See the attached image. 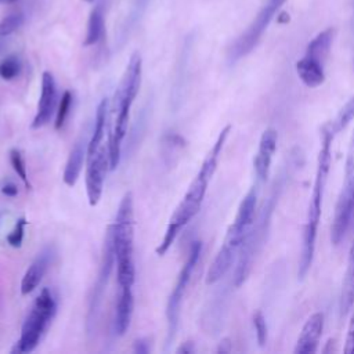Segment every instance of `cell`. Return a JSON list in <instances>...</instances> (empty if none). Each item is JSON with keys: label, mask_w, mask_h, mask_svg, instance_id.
<instances>
[{"label": "cell", "mask_w": 354, "mask_h": 354, "mask_svg": "<svg viewBox=\"0 0 354 354\" xmlns=\"http://www.w3.org/2000/svg\"><path fill=\"white\" fill-rule=\"evenodd\" d=\"M87 147H88V141L86 136L82 134L71 149V153L65 165L64 176H62V180L68 187H73L80 176L83 162L87 158Z\"/></svg>", "instance_id": "cell-18"}, {"label": "cell", "mask_w": 354, "mask_h": 354, "mask_svg": "<svg viewBox=\"0 0 354 354\" xmlns=\"http://www.w3.org/2000/svg\"><path fill=\"white\" fill-rule=\"evenodd\" d=\"M4 48V41L0 39V51Z\"/></svg>", "instance_id": "cell-35"}, {"label": "cell", "mask_w": 354, "mask_h": 354, "mask_svg": "<svg viewBox=\"0 0 354 354\" xmlns=\"http://www.w3.org/2000/svg\"><path fill=\"white\" fill-rule=\"evenodd\" d=\"M180 230H181V227H178L177 224L169 221V225H167V228H166L165 236H163L160 245L156 248V254H158V256H165V254H166V252L169 250V248H170L171 243L174 242V239H176L177 234L180 232Z\"/></svg>", "instance_id": "cell-28"}, {"label": "cell", "mask_w": 354, "mask_h": 354, "mask_svg": "<svg viewBox=\"0 0 354 354\" xmlns=\"http://www.w3.org/2000/svg\"><path fill=\"white\" fill-rule=\"evenodd\" d=\"M10 162H11V166H12L14 171L22 180L25 187L30 188V183H29L28 173H26V166H25V159H24V156H22L19 149L14 148V149L10 151Z\"/></svg>", "instance_id": "cell-25"}, {"label": "cell", "mask_w": 354, "mask_h": 354, "mask_svg": "<svg viewBox=\"0 0 354 354\" xmlns=\"http://www.w3.org/2000/svg\"><path fill=\"white\" fill-rule=\"evenodd\" d=\"M354 212V130L350 138L346 167H344V181L342 191L336 203L335 217L330 230V239L333 245H339L343 239Z\"/></svg>", "instance_id": "cell-8"}, {"label": "cell", "mask_w": 354, "mask_h": 354, "mask_svg": "<svg viewBox=\"0 0 354 354\" xmlns=\"http://www.w3.org/2000/svg\"><path fill=\"white\" fill-rule=\"evenodd\" d=\"M253 325H254V330H256L257 343H259V346L263 347L267 343V324H266V318H264L261 310H257L253 314Z\"/></svg>", "instance_id": "cell-29"}, {"label": "cell", "mask_w": 354, "mask_h": 354, "mask_svg": "<svg viewBox=\"0 0 354 354\" xmlns=\"http://www.w3.org/2000/svg\"><path fill=\"white\" fill-rule=\"evenodd\" d=\"M335 134L326 127V124L322 126L321 129V147L318 152V159H317V170H315V180L313 184V191L308 202V209H307V217H306V224L303 230V238H301V250H300V257H299V278L303 279L306 274L308 272L313 257H314V250H315V239H317V231H318V224L321 218V209H322V198L328 181V174L332 163V152H330V145Z\"/></svg>", "instance_id": "cell-1"}, {"label": "cell", "mask_w": 354, "mask_h": 354, "mask_svg": "<svg viewBox=\"0 0 354 354\" xmlns=\"http://www.w3.org/2000/svg\"><path fill=\"white\" fill-rule=\"evenodd\" d=\"M202 252V242L201 241H194L189 246V253L187 257L185 264L183 266L176 285L167 299V304H166V319H167V337H166V343L170 344L177 333V328H178V321H180V308H181V303H183V297H184V292L187 289V285L191 279L192 271L199 260Z\"/></svg>", "instance_id": "cell-9"}, {"label": "cell", "mask_w": 354, "mask_h": 354, "mask_svg": "<svg viewBox=\"0 0 354 354\" xmlns=\"http://www.w3.org/2000/svg\"><path fill=\"white\" fill-rule=\"evenodd\" d=\"M195 351V344H194V342H184L177 350H176V353H178V354H191V353H194Z\"/></svg>", "instance_id": "cell-33"}, {"label": "cell", "mask_w": 354, "mask_h": 354, "mask_svg": "<svg viewBox=\"0 0 354 354\" xmlns=\"http://www.w3.org/2000/svg\"><path fill=\"white\" fill-rule=\"evenodd\" d=\"M142 59L138 53H133L126 66L122 82L113 97V111L116 115L130 116L131 105L138 94L141 84Z\"/></svg>", "instance_id": "cell-11"}, {"label": "cell", "mask_w": 354, "mask_h": 354, "mask_svg": "<svg viewBox=\"0 0 354 354\" xmlns=\"http://www.w3.org/2000/svg\"><path fill=\"white\" fill-rule=\"evenodd\" d=\"M256 202H257V184L249 189V192L243 196L242 202L239 203L236 216L232 224L227 230L224 242L207 270V274H206L207 285H213L218 282L225 275V272L231 268L235 260V256L238 254L241 245L256 218L254 217Z\"/></svg>", "instance_id": "cell-2"}, {"label": "cell", "mask_w": 354, "mask_h": 354, "mask_svg": "<svg viewBox=\"0 0 354 354\" xmlns=\"http://www.w3.org/2000/svg\"><path fill=\"white\" fill-rule=\"evenodd\" d=\"M230 130H231V126L228 124L220 131L214 145L212 147L210 152L207 153L206 159L203 160L198 174L195 176V178L189 184L188 191L185 192L183 201L180 202V205L177 206L174 213L171 214L170 223H174V224H177L178 227L183 228L199 212L201 205H202L203 198H205V194H206V189H207V185H209L216 169H217L218 158H220L221 149L225 144V140L230 134Z\"/></svg>", "instance_id": "cell-4"}, {"label": "cell", "mask_w": 354, "mask_h": 354, "mask_svg": "<svg viewBox=\"0 0 354 354\" xmlns=\"http://www.w3.org/2000/svg\"><path fill=\"white\" fill-rule=\"evenodd\" d=\"M133 195L127 192L123 195L115 223L112 224L113 248L116 260V277L119 286H133L136 279V268L133 260L134 242V210Z\"/></svg>", "instance_id": "cell-3"}, {"label": "cell", "mask_w": 354, "mask_h": 354, "mask_svg": "<svg viewBox=\"0 0 354 354\" xmlns=\"http://www.w3.org/2000/svg\"><path fill=\"white\" fill-rule=\"evenodd\" d=\"M133 308H134V296L131 292V286H120V292L118 296L116 301V310H115V321H113V328L116 335L123 336L131 321L133 315Z\"/></svg>", "instance_id": "cell-19"}, {"label": "cell", "mask_w": 354, "mask_h": 354, "mask_svg": "<svg viewBox=\"0 0 354 354\" xmlns=\"http://www.w3.org/2000/svg\"><path fill=\"white\" fill-rule=\"evenodd\" d=\"M106 115H108V100L104 98L97 106L94 127H93L91 137L88 140V147H87V156L93 155L101 147V142L104 140V133H105Z\"/></svg>", "instance_id": "cell-21"}, {"label": "cell", "mask_w": 354, "mask_h": 354, "mask_svg": "<svg viewBox=\"0 0 354 354\" xmlns=\"http://www.w3.org/2000/svg\"><path fill=\"white\" fill-rule=\"evenodd\" d=\"M283 178H285V176H281V178H278V181H275V184L270 192V196L263 203L257 218H254L249 232L246 234V236L241 245V249L238 252L236 267L234 271V286L235 288H239L246 281V278L252 270L253 259L264 242L266 234L270 227V218H271L272 210H274L275 203L278 202L279 194L282 191Z\"/></svg>", "instance_id": "cell-5"}, {"label": "cell", "mask_w": 354, "mask_h": 354, "mask_svg": "<svg viewBox=\"0 0 354 354\" xmlns=\"http://www.w3.org/2000/svg\"><path fill=\"white\" fill-rule=\"evenodd\" d=\"M0 1H1V0H0Z\"/></svg>", "instance_id": "cell-38"}, {"label": "cell", "mask_w": 354, "mask_h": 354, "mask_svg": "<svg viewBox=\"0 0 354 354\" xmlns=\"http://www.w3.org/2000/svg\"><path fill=\"white\" fill-rule=\"evenodd\" d=\"M277 142H278V133L275 129L270 127L263 131L260 137L257 153L254 155V159H253L254 174L259 183H264L268 178L271 160L277 149Z\"/></svg>", "instance_id": "cell-15"}, {"label": "cell", "mask_w": 354, "mask_h": 354, "mask_svg": "<svg viewBox=\"0 0 354 354\" xmlns=\"http://www.w3.org/2000/svg\"><path fill=\"white\" fill-rule=\"evenodd\" d=\"M115 248H113V234H112V224L106 228L105 234V242H104V253H102V261L98 272V278L95 281L93 295L88 301V313H87V329L88 332L94 326L97 317H98V310L100 304L102 300V295L106 286V282L109 279L111 271L115 264Z\"/></svg>", "instance_id": "cell-12"}, {"label": "cell", "mask_w": 354, "mask_h": 354, "mask_svg": "<svg viewBox=\"0 0 354 354\" xmlns=\"http://www.w3.org/2000/svg\"><path fill=\"white\" fill-rule=\"evenodd\" d=\"M343 351L346 354H354V308H353L351 318H350V322H348L347 336H346V343H344Z\"/></svg>", "instance_id": "cell-30"}, {"label": "cell", "mask_w": 354, "mask_h": 354, "mask_svg": "<svg viewBox=\"0 0 354 354\" xmlns=\"http://www.w3.org/2000/svg\"><path fill=\"white\" fill-rule=\"evenodd\" d=\"M324 330V314L317 311L313 313L304 322L301 332L297 337L293 348L295 354H314L317 353L319 339Z\"/></svg>", "instance_id": "cell-16"}, {"label": "cell", "mask_w": 354, "mask_h": 354, "mask_svg": "<svg viewBox=\"0 0 354 354\" xmlns=\"http://www.w3.org/2000/svg\"><path fill=\"white\" fill-rule=\"evenodd\" d=\"M105 21H104V8L101 4L95 6L88 17L87 33L84 39V46H93L98 43L104 35Z\"/></svg>", "instance_id": "cell-22"}, {"label": "cell", "mask_w": 354, "mask_h": 354, "mask_svg": "<svg viewBox=\"0 0 354 354\" xmlns=\"http://www.w3.org/2000/svg\"><path fill=\"white\" fill-rule=\"evenodd\" d=\"M22 65L18 57L10 55L0 62V77L4 80H12L21 73Z\"/></svg>", "instance_id": "cell-23"}, {"label": "cell", "mask_w": 354, "mask_h": 354, "mask_svg": "<svg viewBox=\"0 0 354 354\" xmlns=\"http://www.w3.org/2000/svg\"><path fill=\"white\" fill-rule=\"evenodd\" d=\"M108 167H109V153H108V149H105L104 147H100L93 155L87 156L86 191H87V199L90 206H95L101 199Z\"/></svg>", "instance_id": "cell-13"}, {"label": "cell", "mask_w": 354, "mask_h": 354, "mask_svg": "<svg viewBox=\"0 0 354 354\" xmlns=\"http://www.w3.org/2000/svg\"><path fill=\"white\" fill-rule=\"evenodd\" d=\"M286 0H268L267 4L259 11L252 24L246 28L245 32L231 44L228 50V61L231 64L236 62L242 57L248 55L259 43L260 37L266 32L267 26L275 17L277 11L282 7Z\"/></svg>", "instance_id": "cell-10"}, {"label": "cell", "mask_w": 354, "mask_h": 354, "mask_svg": "<svg viewBox=\"0 0 354 354\" xmlns=\"http://www.w3.org/2000/svg\"><path fill=\"white\" fill-rule=\"evenodd\" d=\"M55 106H57L55 79L51 72L46 71L41 75V91H40V98L37 104V111L30 124L32 129H40L46 126L51 120L54 112H57Z\"/></svg>", "instance_id": "cell-14"}, {"label": "cell", "mask_w": 354, "mask_h": 354, "mask_svg": "<svg viewBox=\"0 0 354 354\" xmlns=\"http://www.w3.org/2000/svg\"><path fill=\"white\" fill-rule=\"evenodd\" d=\"M26 224H28V221H26L25 217H19V218L15 221L14 228L8 232V235H7V238H6L10 246H12V248H21V246H22Z\"/></svg>", "instance_id": "cell-26"}, {"label": "cell", "mask_w": 354, "mask_h": 354, "mask_svg": "<svg viewBox=\"0 0 354 354\" xmlns=\"http://www.w3.org/2000/svg\"><path fill=\"white\" fill-rule=\"evenodd\" d=\"M8 3H14V1H17V0H7Z\"/></svg>", "instance_id": "cell-36"}, {"label": "cell", "mask_w": 354, "mask_h": 354, "mask_svg": "<svg viewBox=\"0 0 354 354\" xmlns=\"http://www.w3.org/2000/svg\"><path fill=\"white\" fill-rule=\"evenodd\" d=\"M133 350H134V353H138V354H147L149 351V344L147 340L138 339V340H136Z\"/></svg>", "instance_id": "cell-32"}, {"label": "cell", "mask_w": 354, "mask_h": 354, "mask_svg": "<svg viewBox=\"0 0 354 354\" xmlns=\"http://www.w3.org/2000/svg\"><path fill=\"white\" fill-rule=\"evenodd\" d=\"M333 37V28L324 29L307 44L303 58L296 62L297 76L304 86L315 88L325 82V61L329 55Z\"/></svg>", "instance_id": "cell-7"}, {"label": "cell", "mask_w": 354, "mask_h": 354, "mask_svg": "<svg viewBox=\"0 0 354 354\" xmlns=\"http://www.w3.org/2000/svg\"><path fill=\"white\" fill-rule=\"evenodd\" d=\"M72 100H73L72 93H71L69 90H65L64 94L61 95V100H59V104H58V109H57V112H55L54 127H55L57 130H59V129L64 126V123H65V120H66V118H68V115H69V109H71V105H72Z\"/></svg>", "instance_id": "cell-24"}, {"label": "cell", "mask_w": 354, "mask_h": 354, "mask_svg": "<svg viewBox=\"0 0 354 354\" xmlns=\"http://www.w3.org/2000/svg\"><path fill=\"white\" fill-rule=\"evenodd\" d=\"M24 22V15L21 12H12L1 19L0 22V36H8L14 33Z\"/></svg>", "instance_id": "cell-27"}, {"label": "cell", "mask_w": 354, "mask_h": 354, "mask_svg": "<svg viewBox=\"0 0 354 354\" xmlns=\"http://www.w3.org/2000/svg\"><path fill=\"white\" fill-rule=\"evenodd\" d=\"M354 304V239L348 252L347 267L344 272V278L342 282L340 299H339V310L340 317H344Z\"/></svg>", "instance_id": "cell-20"}, {"label": "cell", "mask_w": 354, "mask_h": 354, "mask_svg": "<svg viewBox=\"0 0 354 354\" xmlns=\"http://www.w3.org/2000/svg\"><path fill=\"white\" fill-rule=\"evenodd\" d=\"M231 350V343H230V339H223L220 343H218V347H217V353H228Z\"/></svg>", "instance_id": "cell-34"}, {"label": "cell", "mask_w": 354, "mask_h": 354, "mask_svg": "<svg viewBox=\"0 0 354 354\" xmlns=\"http://www.w3.org/2000/svg\"><path fill=\"white\" fill-rule=\"evenodd\" d=\"M53 254L51 248H44L28 267L21 281V293L24 296L32 293L39 286L53 261Z\"/></svg>", "instance_id": "cell-17"}, {"label": "cell", "mask_w": 354, "mask_h": 354, "mask_svg": "<svg viewBox=\"0 0 354 354\" xmlns=\"http://www.w3.org/2000/svg\"><path fill=\"white\" fill-rule=\"evenodd\" d=\"M57 311V301L50 289L43 288L39 296L35 299V303L25 318L21 329V336L15 342L11 353L22 354L33 351L39 343L46 329L48 328L51 319Z\"/></svg>", "instance_id": "cell-6"}, {"label": "cell", "mask_w": 354, "mask_h": 354, "mask_svg": "<svg viewBox=\"0 0 354 354\" xmlns=\"http://www.w3.org/2000/svg\"><path fill=\"white\" fill-rule=\"evenodd\" d=\"M0 191H1L3 195L10 196V198L18 195V187H17V184H14L12 181H6V183L1 185Z\"/></svg>", "instance_id": "cell-31"}, {"label": "cell", "mask_w": 354, "mask_h": 354, "mask_svg": "<svg viewBox=\"0 0 354 354\" xmlns=\"http://www.w3.org/2000/svg\"><path fill=\"white\" fill-rule=\"evenodd\" d=\"M86 1H91V0H86Z\"/></svg>", "instance_id": "cell-37"}]
</instances>
